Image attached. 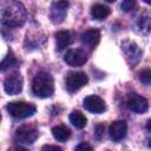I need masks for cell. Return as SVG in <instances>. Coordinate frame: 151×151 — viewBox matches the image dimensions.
Returning a JSON list of instances; mask_svg holds the SVG:
<instances>
[{"mask_svg": "<svg viewBox=\"0 0 151 151\" xmlns=\"http://www.w3.org/2000/svg\"><path fill=\"white\" fill-rule=\"evenodd\" d=\"M27 12L25 6L17 0H6L0 6V21L7 27H19L25 24Z\"/></svg>", "mask_w": 151, "mask_h": 151, "instance_id": "cell-1", "label": "cell"}, {"mask_svg": "<svg viewBox=\"0 0 151 151\" xmlns=\"http://www.w3.org/2000/svg\"><path fill=\"white\" fill-rule=\"evenodd\" d=\"M32 92L40 98L51 97L54 92V81L52 76L44 71L37 73L32 81Z\"/></svg>", "mask_w": 151, "mask_h": 151, "instance_id": "cell-2", "label": "cell"}, {"mask_svg": "<svg viewBox=\"0 0 151 151\" xmlns=\"http://www.w3.org/2000/svg\"><path fill=\"white\" fill-rule=\"evenodd\" d=\"M6 109L12 117L19 118V119L32 117L37 111V107L34 104L26 103V101H11L7 104Z\"/></svg>", "mask_w": 151, "mask_h": 151, "instance_id": "cell-3", "label": "cell"}, {"mask_svg": "<svg viewBox=\"0 0 151 151\" xmlns=\"http://www.w3.org/2000/svg\"><path fill=\"white\" fill-rule=\"evenodd\" d=\"M88 81V77L85 72H70L67 76H66V79H65V86H66V90L70 92V93H73V92H77L78 90H80L83 86H85Z\"/></svg>", "mask_w": 151, "mask_h": 151, "instance_id": "cell-4", "label": "cell"}, {"mask_svg": "<svg viewBox=\"0 0 151 151\" xmlns=\"http://www.w3.org/2000/svg\"><path fill=\"white\" fill-rule=\"evenodd\" d=\"M67 8H68V1L67 0H58L54 1L51 7H50V20L52 24H61L67 14Z\"/></svg>", "mask_w": 151, "mask_h": 151, "instance_id": "cell-5", "label": "cell"}, {"mask_svg": "<svg viewBox=\"0 0 151 151\" xmlns=\"http://www.w3.org/2000/svg\"><path fill=\"white\" fill-rule=\"evenodd\" d=\"M38 138V130L32 125H22L17 129L14 139L20 144H33Z\"/></svg>", "mask_w": 151, "mask_h": 151, "instance_id": "cell-6", "label": "cell"}, {"mask_svg": "<svg viewBox=\"0 0 151 151\" xmlns=\"http://www.w3.org/2000/svg\"><path fill=\"white\" fill-rule=\"evenodd\" d=\"M122 50L127 59V61L132 65H136L137 63H139V60L142 59L143 52L142 50L137 46L136 42L130 41V40H125L124 42H122Z\"/></svg>", "mask_w": 151, "mask_h": 151, "instance_id": "cell-7", "label": "cell"}, {"mask_svg": "<svg viewBox=\"0 0 151 151\" xmlns=\"http://www.w3.org/2000/svg\"><path fill=\"white\" fill-rule=\"evenodd\" d=\"M126 105L131 111H133L136 113H145L149 109L147 99L137 93H130L127 96Z\"/></svg>", "mask_w": 151, "mask_h": 151, "instance_id": "cell-8", "label": "cell"}, {"mask_svg": "<svg viewBox=\"0 0 151 151\" xmlns=\"http://www.w3.org/2000/svg\"><path fill=\"white\" fill-rule=\"evenodd\" d=\"M22 84H24V80H22L21 74L18 72L12 73L4 81L5 92L8 94H18L22 90Z\"/></svg>", "mask_w": 151, "mask_h": 151, "instance_id": "cell-9", "label": "cell"}, {"mask_svg": "<svg viewBox=\"0 0 151 151\" xmlns=\"http://www.w3.org/2000/svg\"><path fill=\"white\" fill-rule=\"evenodd\" d=\"M83 106L85 107V110H87L92 113H101L106 110L105 101L100 97L94 96V94L85 97V99L83 101Z\"/></svg>", "mask_w": 151, "mask_h": 151, "instance_id": "cell-10", "label": "cell"}, {"mask_svg": "<svg viewBox=\"0 0 151 151\" xmlns=\"http://www.w3.org/2000/svg\"><path fill=\"white\" fill-rule=\"evenodd\" d=\"M64 60L66 64H68L71 66H81L87 61V55L80 48L68 50L64 57Z\"/></svg>", "mask_w": 151, "mask_h": 151, "instance_id": "cell-11", "label": "cell"}, {"mask_svg": "<svg viewBox=\"0 0 151 151\" xmlns=\"http://www.w3.org/2000/svg\"><path fill=\"white\" fill-rule=\"evenodd\" d=\"M127 132V124L124 120H116L109 127V134L113 142L122 140Z\"/></svg>", "mask_w": 151, "mask_h": 151, "instance_id": "cell-12", "label": "cell"}, {"mask_svg": "<svg viewBox=\"0 0 151 151\" xmlns=\"http://www.w3.org/2000/svg\"><path fill=\"white\" fill-rule=\"evenodd\" d=\"M80 40L84 46L93 50L100 41V32L97 28H90L81 34Z\"/></svg>", "mask_w": 151, "mask_h": 151, "instance_id": "cell-13", "label": "cell"}, {"mask_svg": "<svg viewBox=\"0 0 151 151\" xmlns=\"http://www.w3.org/2000/svg\"><path fill=\"white\" fill-rule=\"evenodd\" d=\"M73 41V35L70 31H59L55 33V42H57V50L63 51L67 46H70Z\"/></svg>", "mask_w": 151, "mask_h": 151, "instance_id": "cell-14", "label": "cell"}, {"mask_svg": "<svg viewBox=\"0 0 151 151\" xmlns=\"http://www.w3.org/2000/svg\"><path fill=\"white\" fill-rule=\"evenodd\" d=\"M52 134L58 142H66L71 137V130L65 125H57L52 129Z\"/></svg>", "mask_w": 151, "mask_h": 151, "instance_id": "cell-15", "label": "cell"}, {"mask_svg": "<svg viewBox=\"0 0 151 151\" xmlns=\"http://www.w3.org/2000/svg\"><path fill=\"white\" fill-rule=\"evenodd\" d=\"M110 12H111L110 8L101 4H97V5L92 6V8H91V15L96 20H104L105 18H107L110 15Z\"/></svg>", "mask_w": 151, "mask_h": 151, "instance_id": "cell-16", "label": "cell"}, {"mask_svg": "<svg viewBox=\"0 0 151 151\" xmlns=\"http://www.w3.org/2000/svg\"><path fill=\"white\" fill-rule=\"evenodd\" d=\"M70 122L72 123L73 126H76L77 129H83L86 125V117L84 116V113H81L80 111H73L70 114Z\"/></svg>", "mask_w": 151, "mask_h": 151, "instance_id": "cell-17", "label": "cell"}, {"mask_svg": "<svg viewBox=\"0 0 151 151\" xmlns=\"http://www.w3.org/2000/svg\"><path fill=\"white\" fill-rule=\"evenodd\" d=\"M18 64V60L15 58V55L13 54L12 51H8L7 55L4 58V60L0 63V71H7L9 70L11 67L15 66Z\"/></svg>", "mask_w": 151, "mask_h": 151, "instance_id": "cell-18", "label": "cell"}, {"mask_svg": "<svg viewBox=\"0 0 151 151\" xmlns=\"http://www.w3.org/2000/svg\"><path fill=\"white\" fill-rule=\"evenodd\" d=\"M138 26L144 33H149L150 31V15L147 12L143 13L138 19Z\"/></svg>", "mask_w": 151, "mask_h": 151, "instance_id": "cell-19", "label": "cell"}, {"mask_svg": "<svg viewBox=\"0 0 151 151\" xmlns=\"http://www.w3.org/2000/svg\"><path fill=\"white\" fill-rule=\"evenodd\" d=\"M137 6V1L136 0H123L122 1V5H120V8L124 11V12H131L136 8Z\"/></svg>", "mask_w": 151, "mask_h": 151, "instance_id": "cell-20", "label": "cell"}, {"mask_svg": "<svg viewBox=\"0 0 151 151\" xmlns=\"http://www.w3.org/2000/svg\"><path fill=\"white\" fill-rule=\"evenodd\" d=\"M139 80H140L144 85L149 86V85H150V81H151V71H150L149 68L143 70V71L140 72V74H139Z\"/></svg>", "mask_w": 151, "mask_h": 151, "instance_id": "cell-21", "label": "cell"}, {"mask_svg": "<svg viewBox=\"0 0 151 151\" xmlns=\"http://www.w3.org/2000/svg\"><path fill=\"white\" fill-rule=\"evenodd\" d=\"M104 131H105V126L103 124H98L94 129V134L98 139H101V137L104 136Z\"/></svg>", "mask_w": 151, "mask_h": 151, "instance_id": "cell-22", "label": "cell"}, {"mask_svg": "<svg viewBox=\"0 0 151 151\" xmlns=\"http://www.w3.org/2000/svg\"><path fill=\"white\" fill-rule=\"evenodd\" d=\"M76 150H88V151H91L92 150V146L91 145H88L87 143H80L79 145H77L76 146Z\"/></svg>", "mask_w": 151, "mask_h": 151, "instance_id": "cell-23", "label": "cell"}, {"mask_svg": "<svg viewBox=\"0 0 151 151\" xmlns=\"http://www.w3.org/2000/svg\"><path fill=\"white\" fill-rule=\"evenodd\" d=\"M42 150H54V151H61V147L57 145H44Z\"/></svg>", "mask_w": 151, "mask_h": 151, "instance_id": "cell-24", "label": "cell"}, {"mask_svg": "<svg viewBox=\"0 0 151 151\" xmlns=\"http://www.w3.org/2000/svg\"><path fill=\"white\" fill-rule=\"evenodd\" d=\"M144 2H145V4H147V5H149V4H151V0H144Z\"/></svg>", "mask_w": 151, "mask_h": 151, "instance_id": "cell-25", "label": "cell"}, {"mask_svg": "<svg viewBox=\"0 0 151 151\" xmlns=\"http://www.w3.org/2000/svg\"><path fill=\"white\" fill-rule=\"evenodd\" d=\"M105 1H106V2H114L116 0H105Z\"/></svg>", "mask_w": 151, "mask_h": 151, "instance_id": "cell-26", "label": "cell"}, {"mask_svg": "<svg viewBox=\"0 0 151 151\" xmlns=\"http://www.w3.org/2000/svg\"><path fill=\"white\" fill-rule=\"evenodd\" d=\"M0 120H1V114H0Z\"/></svg>", "mask_w": 151, "mask_h": 151, "instance_id": "cell-27", "label": "cell"}]
</instances>
